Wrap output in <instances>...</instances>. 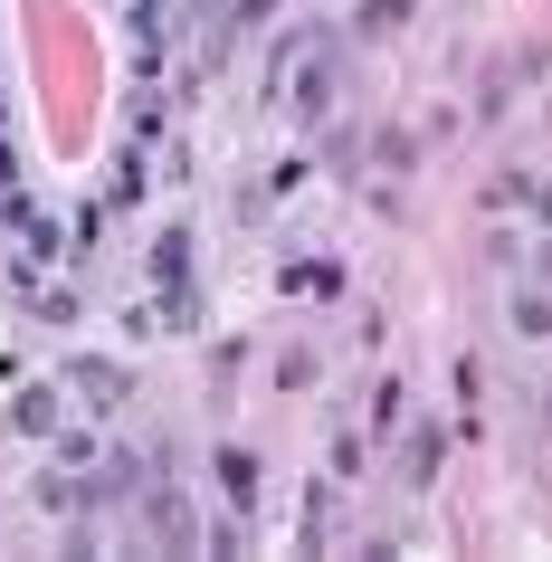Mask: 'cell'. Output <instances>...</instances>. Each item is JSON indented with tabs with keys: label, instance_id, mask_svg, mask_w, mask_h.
Instances as JSON below:
<instances>
[{
	"label": "cell",
	"instance_id": "6da1fadb",
	"mask_svg": "<svg viewBox=\"0 0 552 562\" xmlns=\"http://www.w3.org/2000/svg\"><path fill=\"white\" fill-rule=\"evenodd\" d=\"M219 496H229V505H248V496H258V458L219 448Z\"/></svg>",
	"mask_w": 552,
	"mask_h": 562
},
{
	"label": "cell",
	"instance_id": "7a4b0ae2",
	"mask_svg": "<svg viewBox=\"0 0 552 562\" xmlns=\"http://www.w3.org/2000/svg\"><path fill=\"white\" fill-rule=\"evenodd\" d=\"M181 267H191V238L162 229V238H153V277H162V286H181Z\"/></svg>",
	"mask_w": 552,
	"mask_h": 562
},
{
	"label": "cell",
	"instance_id": "3957f363",
	"mask_svg": "<svg viewBox=\"0 0 552 562\" xmlns=\"http://www.w3.org/2000/svg\"><path fill=\"white\" fill-rule=\"evenodd\" d=\"M515 334H523V344H543V334H552V296H515Z\"/></svg>",
	"mask_w": 552,
	"mask_h": 562
},
{
	"label": "cell",
	"instance_id": "277c9868",
	"mask_svg": "<svg viewBox=\"0 0 552 562\" xmlns=\"http://www.w3.org/2000/svg\"><path fill=\"white\" fill-rule=\"evenodd\" d=\"M409 20V0H362V30H401Z\"/></svg>",
	"mask_w": 552,
	"mask_h": 562
}]
</instances>
